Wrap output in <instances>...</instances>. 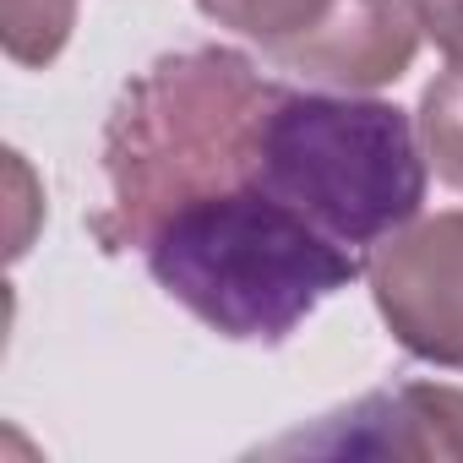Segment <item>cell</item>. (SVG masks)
Returning <instances> with one entry per match:
<instances>
[{"instance_id": "1", "label": "cell", "mask_w": 463, "mask_h": 463, "mask_svg": "<svg viewBox=\"0 0 463 463\" xmlns=\"http://www.w3.org/2000/svg\"><path fill=\"white\" fill-rule=\"evenodd\" d=\"M284 82L235 50H185L126 82L104 126V207L88 218L104 251L147 246L180 207L251 180L257 131Z\"/></svg>"}, {"instance_id": "2", "label": "cell", "mask_w": 463, "mask_h": 463, "mask_svg": "<svg viewBox=\"0 0 463 463\" xmlns=\"http://www.w3.org/2000/svg\"><path fill=\"white\" fill-rule=\"evenodd\" d=\"M153 284L235 344H284L365 262L295 207L235 185L169 213L147 235Z\"/></svg>"}, {"instance_id": "3", "label": "cell", "mask_w": 463, "mask_h": 463, "mask_svg": "<svg viewBox=\"0 0 463 463\" xmlns=\"http://www.w3.org/2000/svg\"><path fill=\"white\" fill-rule=\"evenodd\" d=\"M246 185L295 207L360 257L420 218L425 153L398 104L284 88L257 131Z\"/></svg>"}, {"instance_id": "4", "label": "cell", "mask_w": 463, "mask_h": 463, "mask_svg": "<svg viewBox=\"0 0 463 463\" xmlns=\"http://www.w3.org/2000/svg\"><path fill=\"white\" fill-rule=\"evenodd\" d=\"M365 273L392 338L414 360L463 371V207L398 229Z\"/></svg>"}, {"instance_id": "5", "label": "cell", "mask_w": 463, "mask_h": 463, "mask_svg": "<svg viewBox=\"0 0 463 463\" xmlns=\"http://www.w3.org/2000/svg\"><path fill=\"white\" fill-rule=\"evenodd\" d=\"M273 452H322V458H463V392L458 387H382L317 430L284 436Z\"/></svg>"}, {"instance_id": "6", "label": "cell", "mask_w": 463, "mask_h": 463, "mask_svg": "<svg viewBox=\"0 0 463 463\" xmlns=\"http://www.w3.org/2000/svg\"><path fill=\"white\" fill-rule=\"evenodd\" d=\"M420 33H425L420 0H333V12L311 33L279 44L268 61L344 93L387 88L409 71Z\"/></svg>"}, {"instance_id": "7", "label": "cell", "mask_w": 463, "mask_h": 463, "mask_svg": "<svg viewBox=\"0 0 463 463\" xmlns=\"http://www.w3.org/2000/svg\"><path fill=\"white\" fill-rule=\"evenodd\" d=\"M196 6L218 28H235V33L257 39L262 55H273L279 44H295L300 33H311L333 12V0H196Z\"/></svg>"}, {"instance_id": "8", "label": "cell", "mask_w": 463, "mask_h": 463, "mask_svg": "<svg viewBox=\"0 0 463 463\" xmlns=\"http://www.w3.org/2000/svg\"><path fill=\"white\" fill-rule=\"evenodd\" d=\"M420 131H425L436 175L463 191V77L458 71H447V77H436L425 88V99H420Z\"/></svg>"}, {"instance_id": "9", "label": "cell", "mask_w": 463, "mask_h": 463, "mask_svg": "<svg viewBox=\"0 0 463 463\" xmlns=\"http://www.w3.org/2000/svg\"><path fill=\"white\" fill-rule=\"evenodd\" d=\"M420 23L447 55V66L463 77V0H420Z\"/></svg>"}]
</instances>
